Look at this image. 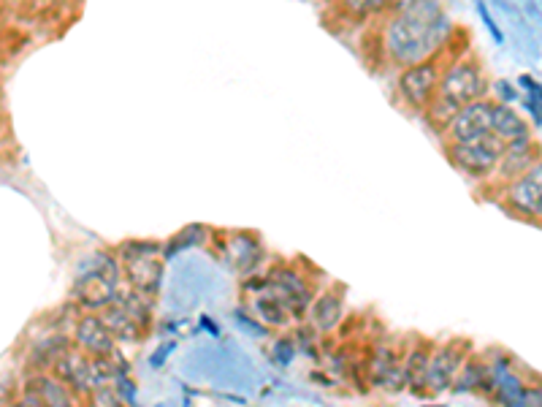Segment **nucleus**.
<instances>
[{
  "instance_id": "nucleus-1",
  "label": "nucleus",
  "mask_w": 542,
  "mask_h": 407,
  "mask_svg": "<svg viewBox=\"0 0 542 407\" xmlns=\"http://www.w3.org/2000/svg\"><path fill=\"white\" fill-rule=\"evenodd\" d=\"M383 17L380 52L393 68L440 55L456 36V25L440 0H391V9Z\"/></svg>"
},
{
  "instance_id": "nucleus-2",
  "label": "nucleus",
  "mask_w": 542,
  "mask_h": 407,
  "mask_svg": "<svg viewBox=\"0 0 542 407\" xmlns=\"http://www.w3.org/2000/svg\"><path fill=\"white\" fill-rule=\"evenodd\" d=\"M122 285L125 280H122L120 258L109 256V253H95L76 275L74 299L82 310L101 313L103 307H109L117 299Z\"/></svg>"
},
{
  "instance_id": "nucleus-3",
  "label": "nucleus",
  "mask_w": 542,
  "mask_h": 407,
  "mask_svg": "<svg viewBox=\"0 0 542 407\" xmlns=\"http://www.w3.org/2000/svg\"><path fill=\"white\" fill-rule=\"evenodd\" d=\"M103 321L109 326L117 342H141L152 326V296L139 294L122 285L120 294L109 307L101 310Z\"/></svg>"
},
{
  "instance_id": "nucleus-4",
  "label": "nucleus",
  "mask_w": 542,
  "mask_h": 407,
  "mask_svg": "<svg viewBox=\"0 0 542 407\" xmlns=\"http://www.w3.org/2000/svg\"><path fill=\"white\" fill-rule=\"evenodd\" d=\"M453 55V52H450ZM488 90H491V82H488L486 68L480 66V60L472 55H456L448 57V63L442 68L440 87H437V95L456 104L458 109L467 106L469 101H477V98H486Z\"/></svg>"
},
{
  "instance_id": "nucleus-5",
  "label": "nucleus",
  "mask_w": 542,
  "mask_h": 407,
  "mask_svg": "<svg viewBox=\"0 0 542 407\" xmlns=\"http://www.w3.org/2000/svg\"><path fill=\"white\" fill-rule=\"evenodd\" d=\"M117 258H120L125 285L155 299L163 283V266H166L163 247L158 242H125Z\"/></svg>"
},
{
  "instance_id": "nucleus-6",
  "label": "nucleus",
  "mask_w": 542,
  "mask_h": 407,
  "mask_svg": "<svg viewBox=\"0 0 542 407\" xmlns=\"http://www.w3.org/2000/svg\"><path fill=\"white\" fill-rule=\"evenodd\" d=\"M453 47H448L440 55H431L426 60H418L412 66L399 68V76H396V93L402 98V104L412 112L423 114V109L431 104V98L437 95V87H440L442 68H445V57H450Z\"/></svg>"
},
{
  "instance_id": "nucleus-7",
  "label": "nucleus",
  "mask_w": 542,
  "mask_h": 407,
  "mask_svg": "<svg viewBox=\"0 0 542 407\" xmlns=\"http://www.w3.org/2000/svg\"><path fill=\"white\" fill-rule=\"evenodd\" d=\"M502 152H505V142L494 131L467 139V142L445 144V155H448L450 166L472 177V180H491Z\"/></svg>"
},
{
  "instance_id": "nucleus-8",
  "label": "nucleus",
  "mask_w": 542,
  "mask_h": 407,
  "mask_svg": "<svg viewBox=\"0 0 542 407\" xmlns=\"http://www.w3.org/2000/svg\"><path fill=\"white\" fill-rule=\"evenodd\" d=\"M502 207L515 218L542 226V158L502 188Z\"/></svg>"
},
{
  "instance_id": "nucleus-9",
  "label": "nucleus",
  "mask_w": 542,
  "mask_h": 407,
  "mask_svg": "<svg viewBox=\"0 0 542 407\" xmlns=\"http://www.w3.org/2000/svg\"><path fill=\"white\" fill-rule=\"evenodd\" d=\"M469 359V342L450 340L445 345H434L429 356V370L423 383V397H440L453 389L458 372Z\"/></svg>"
},
{
  "instance_id": "nucleus-10",
  "label": "nucleus",
  "mask_w": 542,
  "mask_h": 407,
  "mask_svg": "<svg viewBox=\"0 0 542 407\" xmlns=\"http://www.w3.org/2000/svg\"><path fill=\"white\" fill-rule=\"evenodd\" d=\"M491 117H494V101L488 95L477 98V101H469L450 120V125L442 133V142H467V139L483 136V133L491 131Z\"/></svg>"
},
{
  "instance_id": "nucleus-11",
  "label": "nucleus",
  "mask_w": 542,
  "mask_h": 407,
  "mask_svg": "<svg viewBox=\"0 0 542 407\" xmlns=\"http://www.w3.org/2000/svg\"><path fill=\"white\" fill-rule=\"evenodd\" d=\"M74 345L82 353H87V356H93V359H109V356L117 353V340L109 332L103 315L90 313V310H85V313L79 315V321H76Z\"/></svg>"
},
{
  "instance_id": "nucleus-12",
  "label": "nucleus",
  "mask_w": 542,
  "mask_h": 407,
  "mask_svg": "<svg viewBox=\"0 0 542 407\" xmlns=\"http://www.w3.org/2000/svg\"><path fill=\"white\" fill-rule=\"evenodd\" d=\"M542 158L540 144L534 142L532 133L524 136V139H515V142L505 144V152L499 158V166L491 174V182L496 188H505L507 182H513L515 177H521L526 169H532L534 163Z\"/></svg>"
},
{
  "instance_id": "nucleus-13",
  "label": "nucleus",
  "mask_w": 542,
  "mask_h": 407,
  "mask_svg": "<svg viewBox=\"0 0 542 407\" xmlns=\"http://www.w3.org/2000/svg\"><path fill=\"white\" fill-rule=\"evenodd\" d=\"M22 405H74L79 402L76 394L68 389L63 380L57 378L55 372H38L28 378L25 389H22Z\"/></svg>"
},
{
  "instance_id": "nucleus-14",
  "label": "nucleus",
  "mask_w": 542,
  "mask_h": 407,
  "mask_svg": "<svg viewBox=\"0 0 542 407\" xmlns=\"http://www.w3.org/2000/svg\"><path fill=\"white\" fill-rule=\"evenodd\" d=\"M225 253H228L225 261L234 266L239 277H253V272L263 261L261 242H258V237H253V234H247V231H239L234 237H228Z\"/></svg>"
},
{
  "instance_id": "nucleus-15",
  "label": "nucleus",
  "mask_w": 542,
  "mask_h": 407,
  "mask_svg": "<svg viewBox=\"0 0 542 407\" xmlns=\"http://www.w3.org/2000/svg\"><path fill=\"white\" fill-rule=\"evenodd\" d=\"M307 313H309L312 329H318V332H323V334L334 332V329H337V323L342 321V315H345V296L339 294L337 288L323 291V294L312 299Z\"/></svg>"
},
{
  "instance_id": "nucleus-16",
  "label": "nucleus",
  "mask_w": 542,
  "mask_h": 407,
  "mask_svg": "<svg viewBox=\"0 0 542 407\" xmlns=\"http://www.w3.org/2000/svg\"><path fill=\"white\" fill-rule=\"evenodd\" d=\"M431 342H418L415 348L404 353L402 367H404V383L415 397H423V383H426V370H429V356H431Z\"/></svg>"
},
{
  "instance_id": "nucleus-17",
  "label": "nucleus",
  "mask_w": 542,
  "mask_h": 407,
  "mask_svg": "<svg viewBox=\"0 0 542 407\" xmlns=\"http://www.w3.org/2000/svg\"><path fill=\"white\" fill-rule=\"evenodd\" d=\"M491 131L502 139V142H515V139H524L529 136V123H526L521 114L515 112L510 104H499L494 101V117H491Z\"/></svg>"
},
{
  "instance_id": "nucleus-18",
  "label": "nucleus",
  "mask_w": 542,
  "mask_h": 407,
  "mask_svg": "<svg viewBox=\"0 0 542 407\" xmlns=\"http://www.w3.org/2000/svg\"><path fill=\"white\" fill-rule=\"evenodd\" d=\"M388 9H391V0H339V3H334L337 17L347 19L353 25L366 22V19L383 17Z\"/></svg>"
},
{
  "instance_id": "nucleus-19",
  "label": "nucleus",
  "mask_w": 542,
  "mask_h": 407,
  "mask_svg": "<svg viewBox=\"0 0 542 407\" xmlns=\"http://www.w3.org/2000/svg\"><path fill=\"white\" fill-rule=\"evenodd\" d=\"M521 87L529 93V98H526V109L532 112L534 123L542 125V85L540 82H534L529 74H524L521 76Z\"/></svg>"
},
{
  "instance_id": "nucleus-20",
  "label": "nucleus",
  "mask_w": 542,
  "mask_h": 407,
  "mask_svg": "<svg viewBox=\"0 0 542 407\" xmlns=\"http://www.w3.org/2000/svg\"><path fill=\"white\" fill-rule=\"evenodd\" d=\"M477 11H480V17H483V22H486V28H491V36H494L496 44H502V41H505V36H502V30H499V25L494 22V17L488 14L486 3H477Z\"/></svg>"
},
{
  "instance_id": "nucleus-21",
  "label": "nucleus",
  "mask_w": 542,
  "mask_h": 407,
  "mask_svg": "<svg viewBox=\"0 0 542 407\" xmlns=\"http://www.w3.org/2000/svg\"><path fill=\"white\" fill-rule=\"evenodd\" d=\"M524 405H542V383H529L526 386Z\"/></svg>"
},
{
  "instance_id": "nucleus-22",
  "label": "nucleus",
  "mask_w": 542,
  "mask_h": 407,
  "mask_svg": "<svg viewBox=\"0 0 542 407\" xmlns=\"http://www.w3.org/2000/svg\"><path fill=\"white\" fill-rule=\"evenodd\" d=\"M499 93H502V101H499V104H510V101H515V90L513 87H507L505 82H499Z\"/></svg>"
},
{
  "instance_id": "nucleus-23",
  "label": "nucleus",
  "mask_w": 542,
  "mask_h": 407,
  "mask_svg": "<svg viewBox=\"0 0 542 407\" xmlns=\"http://www.w3.org/2000/svg\"><path fill=\"white\" fill-rule=\"evenodd\" d=\"M323 3H328V6H334V3H339V0H323Z\"/></svg>"
},
{
  "instance_id": "nucleus-24",
  "label": "nucleus",
  "mask_w": 542,
  "mask_h": 407,
  "mask_svg": "<svg viewBox=\"0 0 542 407\" xmlns=\"http://www.w3.org/2000/svg\"><path fill=\"white\" fill-rule=\"evenodd\" d=\"M0 14H3V0H0Z\"/></svg>"
}]
</instances>
